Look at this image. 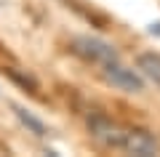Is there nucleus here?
<instances>
[{
	"label": "nucleus",
	"mask_w": 160,
	"mask_h": 157,
	"mask_svg": "<svg viewBox=\"0 0 160 157\" xmlns=\"http://www.w3.org/2000/svg\"><path fill=\"white\" fill-rule=\"evenodd\" d=\"M88 130H91V136L102 146H109V149H120L123 136H126V128L123 125L109 120V117H104V115H96V117L88 120Z\"/></svg>",
	"instance_id": "3"
},
{
	"label": "nucleus",
	"mask_w": 160,
	"mask_h": 157,
	"mask_svg": "<svg viewBox=\"0 0 160 157\" xmlns=\"http://www.w3.org/2000/svg\"><path fill=\"white\" fill-rule=\"evenodd\" d=\"M136 67L142 69V75H147L149 80L160 85V53H142L136 59Z\"/></svg>",
	"instance_id": "5"
},
{
	"label": "nucleus",
	"mask_w": 160,
	"mask_h": 157,
	"mask_svg": "<svg viewBox=\"0 0 160 157\" xmlns=\"http://www.w3.org/2000/svg\"><path fill=\"white\" fill-rule=\"evenodd\" d=\"M69 51H72L78 59H83V61H88V64H96V67H104V64H109V61H118L115 45H109L107 40H102V37H91V35H78V37H72Z\"/></svg>",
	"instance_id": "1"
},
{
	"label": "nucleus",
	"mask_w": 160,
	"mask_h": 157,
	"mask_svg": "<svg viewBox=\"0 0 160 157\" xmlns=\"http://www.w3.org/2000/svg\"><path fill=\"white\" fill-rule=\"evenodd\" d=\"M102 80L107 85L118 91H126V93H142L144 91V77L136 72V69L123 67L120 61H109L102 67Z\"/></svg>",
	"instance_id": "2"
},
{
	"label": "nucleus",
	"mask_w": 160,
	"mask_h": 157,
	"mask_svg": "<svg viewBox=\"0 0 160 157\" xmlns=\"http://www.w3.org/2000/svg\"><path fill=\"white\" fill-rule=\"evenodd\" d=\"M13 109H16V117L22 120V125L29 130V133H35V136H46V133H48L46 123H43V120H38L32 112H27V109H22V107H13Z\"/></svg>",
	"instance_id": "6"
},
{
	"label": "nucleus",
	"mask_w": 160,
	"mask_h": 157,
	"mask_svg": "<svg viewBox=\"0 0 160 157\" xmlns=\"http://www.w3.org/2000/svg\"><path fill=\"white\" fill-rule=\"evenodd\" d=\"M120 149L128 152V155H139V157H152L160 152V144L149 130L142 128H126V136H123V144Z\"/></svg>",
	"instance_id": "4"
}]
</instances>
